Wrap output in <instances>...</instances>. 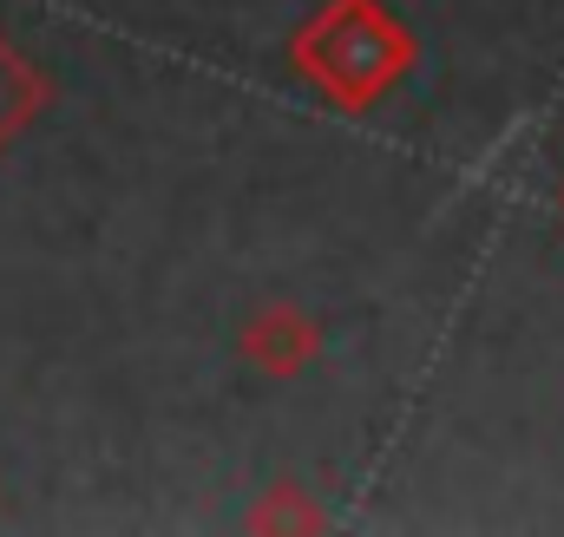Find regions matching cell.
<instances>
[{
	"label": "cell",
	"mask_w": 564,
	"mask_h": 537,
	"mask_svg": "<svg viewBox=\"0 0 564 537\" xmlns=\"http://www.w3.org/2000/svg\"><path fill=\"white\" fill-rule=\"evenodd\" d=\"M558 217H564V177H558Z\"/></svg>",
	"instance_id": "obj_5"
},
{
	"label": "cell",
	"mask_w": 564,
	"mask_h": 537,
	"mask_svg": "<svg viewBox=\"0 0 564 537\" xmlns=\"http://www.w3.org/2000/svg\"><path fill=\"white\" fill-rule=\"evenodd\" d=\"M237 354H243V368H257L263 381H295V374H308L315 354H322V321H315L308 308H295V302H270V308H257V315L243 321Z\"/></svg>",
	"instance_id": "obj_2"
},
{
	"label": "cell",
	"mask_w": 564,
	"mask_h": 537,
	"mask_svg": "<svg viewBox=\"0 0 564 537\" xmlns=\"http://www.w3.org/2000/svg\"><path fill=\"white\" fill-rule=\"evenodd\" d=\"M421 40L388 0H322L289 33V73L328 106V112H375L401 92L414 73Z\"/></svg>",
	"instance_id": "obj_1"
},
{
	"label": "cell",
	"mask_w": 564,
	"mask_h": 537,
	"mask_svg": "<svg viewBox=\"0 0 564 537\" xmlns=\"http://www.w3.org/2000/svg\"><path fill=\"white\" fill-rule=\"evenodd\" d=\"M53 112V73L0 26V157Z\"/></svg>",
	"instance_id": "obj_3"
},
{
	"label": "cell",
	"mask_w": 564,
	"mask_h": 537,
	"mask_svg": "<svg viewBox=\"0 0 564 537\" xmlns=\"http://www.w3.org/2000/svg\"><path fill=\"white\" fill-rule=\"evenodd\" d=\"M250 531H322V505L302 492V485H270L257 505H250V518H243Z\"/></svg>",
	"instance_id": "obj_4"
}]
</instances>
